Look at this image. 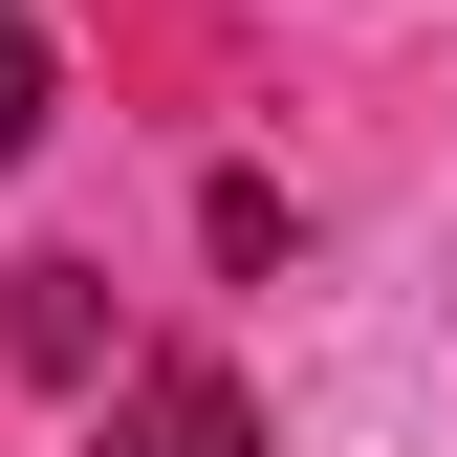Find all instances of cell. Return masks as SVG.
I'll list each match as a JSON object with an SVG mask.
<instances>
[{
    "mask_svg": "<svg viewBox=\"0 0 457 457\" xmlns=\"http://www.w3.org/2000/svg\"><path fill=\"white\" fill-rule=\"evenodd\" d=\"M87 457H262V392L218 370V349H153V370H109Z\"/></svg>",
    "mask_w": 457,
    "mask_h": 457,
    "instance_id": "1",
    "label": "cell"
},
{
    "mask_svg": "<svg viewBox=\"0 0 457 457\" xmlns=\"http://www.w3.org/2000/svg\"><path fill=\"white\" fill-rule=\"evenodd\" d=\"M0 349L44 392H109V262H22V305H0Z\"/></svg>",
    "mask_w": 457,
    "mask_h": 457,
    "instance_id": "2",
    "label": "cell"
},
{
    "mask_svg": "<svg viewBox=\"0 0 457 457\" xmlns=\"http://www.w3.org/2000/svg\"><path fill=\"white\" fill-rule=\"evenodd\" d=\"M66 131V66H44V22H0V153H44Z\"/></svg>",
    "mask_w": 457,
    "mask_h": 457,
    "instance_id": "3",
    "label": "cell"
},
{
    "mask_svg": "<svg viewBox=\"0 0 457 457\" xmlns=\"http://www.w3.org/2000/svg\"><path fill=\"white\" fill-rule=\"evenodd\" d=\"M0 22H22V0H0Z\"/></svg>",
    "mask_w": 457,
    "mask_h": 457,
    "instance_id": "4",
    "label": "cell"
}]
</instances>
